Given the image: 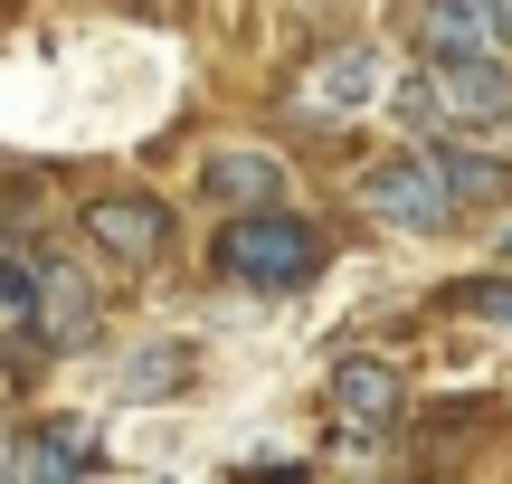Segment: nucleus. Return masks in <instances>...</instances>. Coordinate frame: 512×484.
Here are the masks:
<instances>
[{
  "mask_svg": "<svg viewBox=\"0 0 512 484\" xmlns=\"http://www.w3.org/2000/svg\"><path fill=\"white\" fill-rule=\"evenodd\" d=\"M219 266L238 285H256V295H285V285H304L313 266H323V238H313L294 209H247V219H228Z\"/></svg>",
  "mask_w": 512,
  "mask_h": 484,
  "instance_id": "f257e3e1",
  "label": "nucleus"
},
{
  "mask_svg": "<svg viewBox=\"0 0 512 484\" xmlns=\"http://www.w3.org/2000/svg\"><path fill=\"white\" fill-rule=\"evenodd\" d=\"M361 209H370V219H389V228H408V238H437V228H456V219H465V209L437 190L427 152H399V162L361 171Z\"/></svg>",
  "mask_w": 512,
  "mask_h": 484,
  "instance_id": "f03ea898",
  "label": "nucleus"
},
{
  "mask_svg": "<svg viewBox=\"0 0 512 484\" xmlns=\"http://www.w3.org/2000/svg\"><path fill=\"white\" fill-rule=\"evenodd\" d=\"M427 114H456V124H503L512 114V67L503 57H427Z\"/></svg>",
  "mask_w": 512,
  "mask_h": 484,
  "instance_id": "7ed1b4c3",
  "label": "nucleus"
},
{
  "mask_svg": "<svg viewBox=\"0 0 512 484\" xmlns=\"http://www.w3.org/2000/svg\"><path fill=\"white\" fill-rule=\"evenodd\" d=\"M95 323H105L95 285L76 276L67 257H48V266H38V304H29V333L48 342V352H76V342H95Z\"/></svg>",
  "mask_w": 512,
  "mask_h": 484,
  "instance_id": "20e7f679",
  "label": "nucleus"
},
{
  "mask_svg": "<svg viewBox=\"0 0 512 484\" xmlns=\"http://www.w3.org/2000/svg\"><path fill=\"white\" fill-rule=\"evenodd\" d=\"M86 238L105 247V257H124V266H152V257L171 247V209L124 190V200H95V209H86Z\"/></svg>",
  "mask_w": 512,
  "mask_h": 484,
  "instance_id": "39448f33",
  "label": "nucleus"
},
{
  "mask_svg": "<svg viewBox=\"0 0 512 484\" xmlns=\"http://www.w3.org/2000/svg\"><path fill=\"white\" fill-rule=\"evenodd\" d=\"M380 95H389L380 48H332L323 67L304 76V114H361V105H380Z\"/></svg>",
  "mask_w": 512,
  "mask_h": 484,
  "instance_id": "423d86ee",
  "label": "nucleus"
},
{
  "mask_svg": "<svg viewBox=\"0 0 512 484\" xmlns=\"http://www.w3.org/2000/svg\"><path fill=\"white\" fill-rule=\"evenodd\" d=\"M332 418H342V437H380L399 418V371L389 361H342L332 371Z\"/></svg>",
  "mask_w": 512,
  "mask_h": 484,
  "instance_id": "0eeeda50",
  "label": "nucleus"
},
{
  "mask_svg": "<svg viewBox=\"0 0 512 484\" xmlns=\"http://www.w3.org/2000/svg\"><path fill=\"white\" fill-rule=\"evenodd\" d=\"M427 171H437V190L456 209H494V200H512V162H494V152H475V143H427Z\"/></svg>",
  "mask_w": 512,
  "mask_h": 484,
  "instance_id": "6e6552de",
  "label": "nucleus"
},
{
  "mask_svg": "<svg viewBox=\"0 0 512 484\" xmlns=\"http://www.w3.org/2000/svg\"><path fill=\"white\" fill-rule=\"evenodd\" d=\"M418 48L427 57H503V29L484 19V0H427L418 10Z\"/></svg>",
  "mask_w": 512,
  "mask_h": 484,
  "instance_id": "1a4fd4ad",
  "label": "nucleus"
},
{
  "mask_svg": "<svg viewBox=\"0 0 512 484\" xmlns=\"http://www.w3.org/2000/svg\"><path fill=\"white\" fill-rule=\"evenodd\" d=\"M86 447L95 437L76 428V418H48L38 437H19V475L10 484H86Z\"/></svg>",
  "mask_w": 512,
  "mask_h": 484,
  "instance_id": "9d476101",
  "label": "nucleus"
},
{
  "mask_svg": "<svg viewBox=\"0 0 512 484\" xmlns=\"http://www.w3.org/2000/svg\"><path fill=\"white\" fill-rule=\"evenodd\" d=\"M209 190L238 200V219H247V209H275L285 171H275V152H209Z\"/></svg>",
  "mask_w": 512,
  "mask_h": 484,
  "instance_id": "9b49d317",
  "label": "nucleus"
},
{
  "mask_svg": "<svg viewBox=\"0 0 512 484\" xmlns=\"http://www.w3.org/2000/svg\"><path fill=\"white\" fill-rule=\"evenodd\" d=\"M171 390H190V342H143L124 361V399H171Z\"/></svg>",
  "mask_w": 512,
  "mask_h": 484,
  "instance_id": "f8f14e48",
  "label": "nucleus"
},
{
  "mask_svg": "<svg viewBox=\"0 0 512 484\" xmlns=\"http://www.w3.org/2000/svg\"><path fill=\"white\" fill-rule=\"evenodd\" d=\"M446 304L475 314V323H494V333H512V276H465V285H446Z\"/></svg>",
  "mask_w": 512,
  "mask_h": 484,
  "instance_id": "ddd939ff",
  "label": "nucleus"
},
{
  "mask_svg": "<svg viewBox=\"0 0 512 484\" xmlns=\"http://www.w3.org/2000/svg\"><path fill=\"white\" fill-rule=\"evenodd\" d=\"M29 304H38V266L19 257V247H0V323L29 333Z\"/></svg>",
  "mask_w": 512,
  "mask_h": 484,
  "instance_id": "4468645a",
  "label": "nucleus"
},
{
  "mask_svg": "<svg viewBox=\"0 0 512 484\" xmlns=\"http://www.w3.org/2000/svg\"><path fill=\"white\" fill-rule=\"evenodd\" d=\"M19 475V437H0V484H10Z\"/></svg>",
  "mask_w": 512,
  "mask_h": 484,
  "instance_id": "2eb2a0df",
  "label": "nucleus"
},
{
  "mask_svg": "<svg viewBox=\"0 0 512 484\" xmlns=\"http://www.w3.org/2000/svg\"><path fill=\"white\" fill-rule=\"evenodd\" d=\"M484 19H494V29L512 38V0H484Z\"/></svg>",
  "mask_w": 512,
  "mask_h": 484,
  "instance_id": "dca6fc26",
  "label": "nucleus"
},
{
  "mask_svg": "<svg viewBox=\"0 0 512 484\" xmlns=\"http://www.w3.org/2000/svg\"><path fill=\"white\" fill-rule=\"evenodd\" d=\"M503 266H512V228H503Z\"/></svg>",
  "mask_w": 512,
  "mask_h": 484,
  "instance_id": "f3484780",
  "label": "nucleus"
},
{
  "mask_svg": "<svg viewBox=\"0 0 512 484\" xmlns=\"http://www.w3.org/2000/svg\"><path fill=\"white\" fill-rule=\"evenodd\" d=\"M133 484H162V475H133Z\"/></svg>",
  "mask_w": 512,
  "mask_h": 484,
  "instance_id": "a211bd4d",
  "label": "nucleus"
}]
</instances>
